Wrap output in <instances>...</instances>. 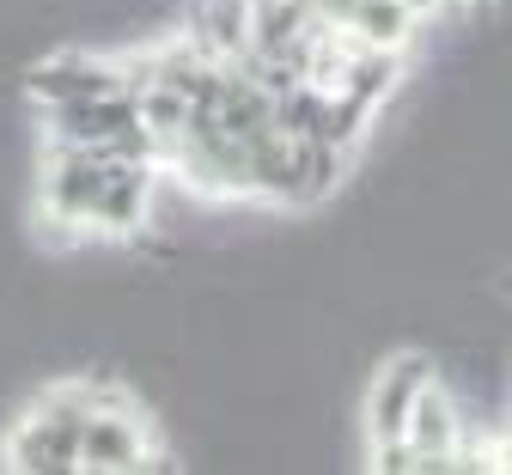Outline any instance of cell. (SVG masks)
<instances>
[{
  "instance_id": "cell-1",
  "label": "cell",
  "mask_w": 512,
  "mask_h": 475,
  "mask_svg": "<svg viewBox=\"0 0 512 475\" xmlns=\"http://www.w3.org/2000/svg\"><path fill=\"white\" fill-rule=\"evenodd\" d=\"M159 463V445L147 439L141 415L128 402H98L80 421V445H74V469H141Z\"/></svg>"
},
{
  "instance_id": "cell-2",
  "label": "cell",
  "mask_w": 512,
  "mask_h": 475,
  "mask_svg": "<svg viewBox=\"0 0 512 475\" xmlns=\"http://www.w3.org/2000/svg\"><path fill=\"white\" fill-rule=\"evenodd\" d=\"M98 183H104V159L92 147H49V165H43V220L55 226H86L92 220V201H98Z\"/></svg>"
},
{
  "instance_id": "cell-3",
  "label": "cell",
  "mask_w": 512,
  "mask_h": 475,
  "mask_svg": "<svg viewBox=\"0 0 512 475\" xmlns=\"http://www.w3.org/2000/svg\"><path fill=\"white\" fill-rule=\"evenodd\" d=\"M147 201H153V165L147 159H104V183L92 201V220L104 238H135L147 226Z\"/></svg>"
},
{
  "instance_id": "cell-4",
  "label": "cell",
  "mask_w": 512,
  "mask_h": 475,
  "mask_svg": "<svg viewBox=\"0 0 512 475\" xmlns=\"http://www.w3.org/2000/svg\"><path fill=\"white\" fill-rule=\"evenodd\" d=\"M458 439H464V421L452 409V396L427 378L409 421H403V445H409L415 469H458Z\"/></svg>"
},
{
  "instance_id": "cell-5",
  "label": "cell",
  "mask_w": 512,
  "mask_h": 475,
  "mask_svg": "<svg viewBox=\"0 0 512 475\" xmlns=\"http://www.w3.org/2000/svg\"><path fill=\"white\" fill-rule=\"evenodd\" d=\"M433 378V366L421 360V354H397L391 366H384L378 378H372V402H366V421H372V445H391V439H403V421H409V409H415V396H421V384Z\"/></svg>"
},
{
  "instance_id": "cell-6",
  "label": "cell",
  "mask_w": 512,
  "mask_h": 475,
  "mask_svg": "<svg viewBox=\"0 0 512 475\" xmlns=\"http://www.w3.org/2000/svg\"><path fill=\"white\" fill-rule=\"evenodd\" d=\"M122 86H128L122 67L116 61H92V55H61V61H43L31 74V98L37 104H74V98H98V92H122Z\"/></svg>"
}]
</instances>
